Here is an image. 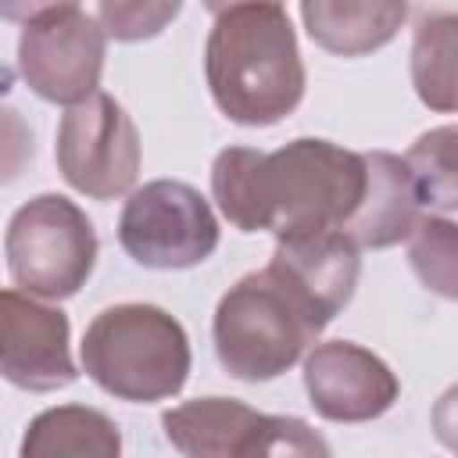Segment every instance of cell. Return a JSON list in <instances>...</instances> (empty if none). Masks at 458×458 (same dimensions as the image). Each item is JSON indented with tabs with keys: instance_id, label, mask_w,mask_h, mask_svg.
<instances>
[{
	"instance_id": "12",
	"label": "cell",
	"mask_w": 458,
	"mask_h": 458,
	"mask_svg": "<svg viewBox=\"0 0 458 458\" xmlns=\"http://www.w3.org/2000/svg\"><path fill=\"white\" fill-rule=\"evenodd\" d=\"M358 243L344 236L340 229H315L297 236H279L272 261L265 265L315 318L318 329H326L354 297L361 258Z\"/></svg>"
},
{
	"instance_id": "9",
	"label": "cell",
	"mask_w": 458,
	"mask_h": 458,
	"mask_svg": "<svg viewBox=\"0 0 458 458\" xmlns=\"http://www.w3.org/2000/svg\"><path fill=\"white\" fill-rule=\"evenodd\" d=\"M107 57V32L79 7H57L25 21L18 39V72L47 104H82L97 93Z\"/></svg>"
},
{
	"instance_id": "8",
	"label": "cell",
	"mask_w": 458,
	"mask_h": 458,
	"mask_svg": "<svg viewBox=\"0 0 458 458\" xmlns=\"http://www.w3.org/2000/svg\"><path fill=\"white\" fill-rule=\"evenodd\" d=\"M57 168L64 182L93 200L125 197L140 175V132L111 93H93L61 114Z\"/></svg>"
},
{
	"instance_id": "22",
	"label": "cell",
	"mask_w": 458,
	"mask_h": 458,
	"mask_svg": "<svg viewBox=\"0 0 458 458\" xmlns=\"http://www.w3.org/2000/svg\"><path fill=\"white\" fill-rule=\"evenodd\" d=\"M211 14H222V11H229V7H240V4H279V0H200Z\"/></svg>"
},
{
	"instance_id": "11",
	"label": "cell",
	"mask_w": 458,
	"mask_h": 458,
	"mask_svg": "<svg viewBox=\"0 0 458 458\" xmlns=\"http://www.w3.org/2000/svg\"><path fill=\"white\" fill-rule=\"evenodd\" d=\"M304 390L329 422H372L394 408L401 383L394 369L354 340L311 344L304 358Z\"/></svg>"
},
{
	"instance_id": "10",
	"label": "cell",
	"mask_w": 458,
	"mask_h": 458,
	"mask_svg": "<svg viewBox=\"0 0 458 458\" xmlns=\"http://www.w3.org/2000/svg\"><path fill=\"white\" fill-rule=\"evenodd\" d=\"M0 376L32 394L72 386L79 369L68 315L36 293L0 290Z\"/></svg>"
},
{
	"instance_id": "1",
	"label": "cell",
	"mask_w": 458,
	"mask_h": 458,
	"mask_svg": "<svg viewBox=\"0 0 458 458\" xmlns=\"http://www.w3.org/2000/svg\"><path fill=\"white\" fill-rule=\"evenodd\" d=\"M365 190V157L329 140L301 136L272 154L225 147L211 165V197L240 233L297 236L340 229Z\"/></svg>"
},
{
	"instance_id": "20",
	"label": "cell",
	"mask_w": 458,
	"mask_h": 458,
	"mask_svg": "<svg viewBox=\"0 0 458 458\" xmlns=\"http://www.w3.org/2000/svg\"><path fill=\"white\" fill-rule=\"evenodd\" d=\"M32 154H36V143L25 114L11 104H0V186L14 182L29 168Z\"/></svg>"
},
{
	"instance_id": "18",
	"label": "cell",
	"mask_w": 458,
	"mask_h": 458,
	"mask_svg": "<svg viewBox=\"0 0 458 458\" xmlns=\"http://www.w3.org/2000/svg\"><path fill=\"white\" fill-rule=\"evenodd\" d=\"M408 261L419 279L440 297L454 301V222L444 215H419L408 233Z\"/></svg>"
},
{
	"instance_id": "14",
	"label": "cell",
	"mask_w": 458,
	"mask_h": 458,
	"mask_svg": "<svg viewBox=\"0 0 458 458\" xmlns=\"http://www.w3.org/2000/svg\"><path fill=\"white\" fill-rule=\"evenodd\" d=\"M301 18L326 54L365 57L401 32L408 0H301Z\"/></svg>"
},
{
	"instance_id": "5",
	"label": "cell",
	"mask_w": 458,
	"mask_h": 458,
	"mask_svg": "<svg viewBox=\"0 0 458 458\" xmlns=\"http://www.w3.org/2000/svg\"><path fill=\"white\" fill-rule=\"evenodd\" d=\"M97 250L100 243L93 222L61 193H39L21 204L4 233L11 279L43 301L75 297L93 276Z\"/></svg>"
},
{
	"instance_id": "16",
	"label": "cell",
	"mask_w": 458,
	"mask_h": 458,
	"mask_svg": "<svg viewBox=\"0 0 458 458\" xmlns=\"http://www.w3.org/2000/svg\"><path fill=\"white\" fill-rule=\"evenodd\" d=\"M411 82L426 107L454 111V14H422L411 43Z\"/></svg>"
},
{
	"instance_id": "2",
	"label": "cell",
	"mask_w": 458,
	"mask_h": 458,
	"mask_svg": "<svg viewBox=\"0 0 458 458\" xmlns=\"http://www.w3.org/2000/svg\"><path fill=\"white\" fill-rule=\"evenodd\" d=\"M215 107L236 125H276L304 100L297 32L279 4H240L215 14L204 43Z\"/></svg>"
},
{
	"instance_id": "19",
	"label": "cell",
	"mask_w": 458,
	"mask_h": 458,
	"mask_svg": "<svg viewBox=\"0 0 458 458\" xmlns=\"http://www.w3.org/2000/svg\"><path fill=\"white\" fill-rule=\"evenodd\" d=\"M182 11V0H100V25L118 43L161 36Z\"/></svg>"
},
{
	"instance_id": "21",
	"label": "cell",
	"mask_w": 458,
	"mask_h": 458,
	"mask_svg": "<svg viewBox=\"0 0 458 458\" xmlns=\"http://www.w3.org/2000/svg\"><path fill=\"white\" fill-rule=\"evenodd\" d=\"M79 0H0V18L4 21H32L47 11H57V7H75Z\"/></svg>"
},
{
	"instance_id": "15",
	"label": "cell",
	"mask_w": 458,
	"mask_h": 458,
	"mask_svg": "<svg viewBox=\"0 0 458 458\" xmlns=\"http://www.w3.org/2000/svg\"><path fill=\"white\" fill-rule=\"evenodd\" d=\"M122 451V433L111 415L86 404H57L39 411L21 437L25 458H114Z\"/></svg>"
},
{
	"instance_id": "6",
	"label": "cell",
	"mask_w": 458,
	"mask_h": 458,
	"mask_svg": "<svg viewBox=\"0 0 458 458\" xmlns=\"http://www.w3.org/2000/svg\"><path fill=\"white\" fill-rule=\"evenodd\" d=\"M165 440L190 458L329 454V444L293 415H265L236 397H193L161 415Z\"/></svg>"
},
{
	"instance_id": "4",
	"label": "cell",
	"mask_w": 458,
	"mask_h": 458,
	"mask_svg": "<svg viewBox=\"0 0 458 458\" xmlns=\"http://www.w3.org/2000/svg\"><path fill=\"white\" fill-rule=\"evenodd\" d=\"M318 333L315 318L268 268L236 279L211 322L218 365L243 383H268L290 372Z\"/></svg>"
},
{
	"instance_id": "3",
	"label": "cell",
	"mask_w": 458,
	"mask_h": 458,
	"mask_svg": "<svg viewBox=\"0 0 458 458\" xmlns=\"http://www.w3.org/2000/svg\"><path fill=\"white\" fill-rule=\"evenodd\" d=\"M82 372L111 397L154 404L175 397L190 379V336L157 304H114L93 315L79 344Z\"/></svg>"
},
{
	"instance_id": "13",
	"label": "cell",
	"mask_w": 458,
	"mask_h": 458,
	"mask_svg": "<svg viewBox=\"0 0 458 458\" xmlns=\"http://www.w3.org/2000/svg\"><path fill=\"white\" fill-rule=\"evenodd\" d=\"M361 157H365V190L354 215L340 225V233L351 236L358 247L383 250L408 240L411 225L422 215V197L415 190L404 157L390 150H365Z\"/></svg>"
},
{
	"instance_id": "17",
	"label": "cell",
	"mask_w": 458,
	"mask_h": 458,
	"mask_svg": "<svg viewBox=\"0 0 458 458\" xmlns=\"http://www.w3.org/2000/svg\"><path fill=\"white\" fill-rule=\"evenodd\" d=\"M404 165L415 179V190L422 197V208L451 211L458 204V172H454V129L440 125L422 132L411 150L404 154Z\"/></svg>"
},
{
	"instance_id": "7",
	"label": "cell",
	"mask_w": 458,
	"mask_h": 458,
	"mask_svg": "<svg viewBox=\"0 0 458 458\" xmlns=\"http://www.w3.org/2000/svg\"><path fill=\"white\" fill-rule=\"evenodd\" d=\"M118 243L143 268H193L215 254L218 218L190 182L154 179L129 190L118 215Z\"/></svg>"
}]
</instances>
